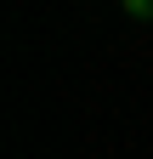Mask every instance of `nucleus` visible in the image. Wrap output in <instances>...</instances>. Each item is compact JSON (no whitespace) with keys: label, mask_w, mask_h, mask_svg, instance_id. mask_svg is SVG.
Returning a JSON list of instances; mask_svg holds the SVG:
<instances>
[{"label":"nucleus","mask_w":153,"mask_h":159,"mask_svg":"<svg viewBox=\"0 0 153 159\" xmlns=\"http://www.w3.org/2000/svg\"><path fill=\"white\" fill-rule=\"evenodd\" d=\"M125 17L130 23H153V0H125Z\"/></svg>","instance_id":"1"}]
</instances>
